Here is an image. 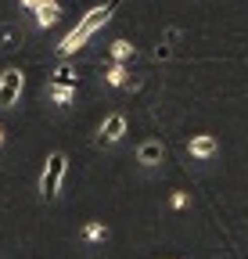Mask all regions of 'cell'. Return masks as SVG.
I'll return each instance as SVG.
<instances>
[{
  "label": "cell",
  "mask_w": 248,
  "mask_h": 259,
  "mask_svg": "<svg viewBox=\"0 0 248 259\" xmlns=\"http://www.w3.org/2000/svg\"><path fill=\"white\" fill-rule=\"evenodd\" d=\"M108 18H112V8H94V11H90V15H86V18H83L72 32H69L65 40H61V47H58V51L65 54V58H69V54H76V51H79L90 36H94V29H101Z\"/></svg>",
  "instance_id": "obj_1"
},
{
  "label": "cell",
  "mask_w": 248,
  "mask_h": 259,
  "mask_svg": "<svg viewBox=\"0 0 248 259\" xmlns=\"http://www.w3.org/2000/svg\"><path fill=\"white\" fill-rule=\"evenodd\" d=\"M65 169H69V162H65V155H61V151L47 155V166H43V177H40V194H43L47 202L58 198L61 180H65Z\"/></svg>",
  "instance_id": "obj_2"
},
{
  "label": "cell",
  "mask_w": 248,
  "mask_h": 259,
  "mask_svg": "<svg viewBox=\"0 0 248 259\" xmlns=\"http://www.w3.org/2000/svg\"><path fill=\"white\" fill-rule=\"evenodd\" d=\"M22 87H25V79H22L18 69H8L4 76H0V108H11V105L18 101Z\"/></svg>",
  "instance_id": "obj_3"
},
{
  "label": "cell",
  "mask_w": 248,
  "mask_h": 259,
  "mask_svg": "<svg viewBox=\"0 0 248 259\" xmlns=\"http://www.w3.org/2000/svg\"><path fill=\"white\" fill-rule=\"evenodd\" d=\"M33 11H36V25H40V29H51V25L61 18V4H58V0H36Z\"/></svg>",
  "instance_id": "obj_4"
},
{
  "label": "cell",
  "mask_w": 248,
  "mask_h": 259,
  "mask_svg": "<svg viewBox=\"0 0 248 259\" xmlns=\"http://www.w3.org/2000/svg\"><path fill=\"white\" fill-rule=\"evenodd\" d=\"M122 134H126V119H122V115H108L105 126H101V144H115Z\"/></svg>",
  "instance_id": "obj_5"
},
{
  "label": "cell",
  "mask_w": 248,
  "mask_h": 259,
  "mask_svg": "<svg viewBox=\"0 0 248 259\" xmlns=\"http://www.w3.org/2000/svg\"><path fill=\"white\" fill-rule=\"evenodd\" d=\"M162 144L159 141H147V144H140V151H137V158L144 162V166H159V162H162Z\"/></svg>",
  "instance_id": "obj_6"
},
{
  "label": "cell",
  "mask_w": 248,
  "mask_h": 259,
  "mask_svg": "<svg viewBox=\"0 0 248 259\" xmlns=\"http://www.w3.org/2000/svg\"><path fill=\"white\" fill-rule=\"evenodd\" d=\"M216 137H209V134H202V137H194L191 141V155H198V158H209V155H216Z\"/></svg>",
  "instance_id": "obj_7"
},
{
  "label": "cell",
  "mask_w": 248,
  "mask_h": 259,
  "mask_svg": "<svg viewBox=\"0 0 248 259\" xmlns=\"http://www.w3.org/2000/svg\"><path fill=\"white\" fill-rule=\"evenodd\" d=\"M108 54H112V61H126V58H133V44H126V40H115V44L108 47Z\"/></svg>",
  "instance_id": "obj_8"
},
{
  "label": "cell",
  "mask_w": 248,
  "mask_h": 259,
  "mask_svg": "<svg viewBox=\"0 0 248 259\" xmlns=\"http://www.w3.org/2000/svg\"><path fill=\"white\" fill-rule=\"evenodd\" d=\"M51 97H54L58 105H69L72 97H76V87H65V83H54V87H51Z\"/></svg>",
  "instance_id": "obj_9"
},
{
  "label": "cell",
  "mask_w": 248,
  "mask_h": 259,
  "mask_svg": "<svg viewBox=\"0 0 248 259\" xmlns=\"http://www.w3.org/2000/svg\"><path fill=\"white\" fill-rule=\"evenodd\" d=\"M83 238H86V241H105V238H108V227H105V223H86V227H83Z\"/></svg>",
  "instance_id": "obj_10"
},
{
  "label": "cell",
  "mask_w": 248,
  "mask_h": 259,
  "mask_svg": "<svg viewBox=\"0 0 248 259\" xmlns=\"http://www.w3.org/2000/svg\"><path fill=\"white\" fill-rule=\"evenodd\" d=\"M54 83H65V87H76V83H79V76H76V69H72V65H61V69L54 72Z\"/></svg>",
  "instance_id": "obj_11"
},
{
  "label": "cell",
  "mask_w": 248,
  "mask_h": 259,
  "mask_svg": "<svg viewBox=\"0 0 248 259\" xmlns=\"http://www.w3.org/2000/svg\"><path fill=\"white\" fill-rule=\"evenodd\" d=\"M105 79H108L112 87H122V83H126V69H122V61H115V65H112Z\"/></svg>",
  "instance_id": "obj_12"
},
{
  "label": "cell",
  "mask_w": 248,
  "mask_h": 259,
  "mask_svg": "<svg viewBox=\"0 0 248 259\" xmlns=\"http://www.w3.org/2000/svg\"><path fill=\"white\" fill-rule=\"evenodd\" d=\"M173 205L183 209V205H187V194H180V191H176V194H173Z\"/></svg>",
  "instance_id": "obj_13"
},
{
  "label": "cell",
  "mask_w": 248,
  "mask_h": 259,
  "mask_svg": "<svg viewBox=\"0 0 248 259\" xmlns=\"http://www.w3.org/2000/svg\"><path fill=\"white\" fill-rule=\"evenodd\" d=\"M33 4H36V0H22V8H29V11H33Z\"/></svg>",
  "instance_id": "obj_14"
},
{
  "label": "cell",
  "mask_w": 248,
  "mask_h": 259,
  "mask_svg": "<svg viewBox=\"0 0 248 259\" xmlns=\"http://www.w3.org/2000/svg\"><path fill=\"white\" fill-rule=\"evenodd\" d=\"M0 141H4V130H0Z\"/></svg>",
  "instance_id": "obj_15"
}]
</instances>
